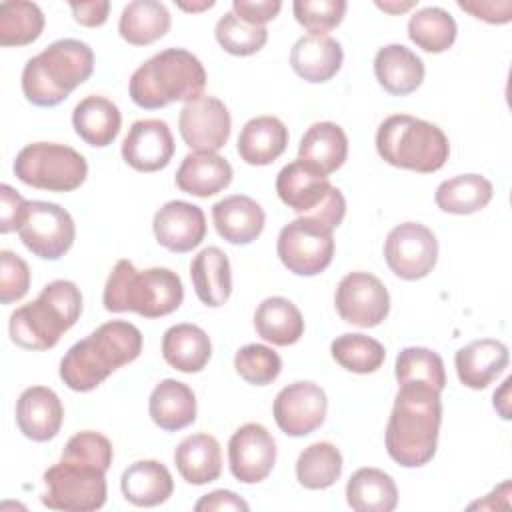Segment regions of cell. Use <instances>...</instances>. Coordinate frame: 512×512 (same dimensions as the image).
Returning a JSON list of instances; mask_svg holds the SVG:
<instances>
[{
	"instance_id": "cell-1",
	"label": "cell",
	"mask_w": 512,
	"mask_h": 512,
	"mask_svg": "<svg viewBox=\"0 0 512 512\" xmlns=\"http://www.w3.org/2000/svg\"><path fill=\"white\" fill-rule=\"evenodd\" d=\"M440 422L438 390L426 384H398L384 434L388 456L404 468L428 464L436 454Z\"/></svg>"
},
{
	"instance_id": "cell-2",
	"label": "cell",
	"mask_w": 512,
	"mask_h": 512,
	"mask_svg": "<svg viewBox=\"0 0 512 512\" xmlns=\"http://www.w3.org/2000/svg\"><path fill=\"white\" fill-rule=\"evenodd\" d=\"M140 352L142 332L126 320H110L68 348L60 360V378L74 392H90Z\"/></svg>"
},
{
	"instance_id": "cell-3",
	"label": "cell",
	"mask_w": 512,
	"mask_h": 512,
	"mask_svg": "<svg viewBox=\"0 0 512 512\" xmlns=\"http://www.w3.org/2000/svg\"><path fill=\"white\" fill-rule=\"evenodd\" d=\"M206 70L184 48H166L150 56L130 76L128 92L136 106L146 110L164 108L172 102H190L204 96Z\"/></svg>"
},
{
	"instance_id": "cell-4",
	"label": "cell",
	"mask_w": 512,
	"mask_h": 512,
	"mask_svg": "<svg viewBox=\"0 0 512 512\" xmlns=\"http://www.w3.org/2000/svg\"><path fill=\"white\" fill-rule=\"evenodd\" d=\"M92 72V48L76 38H62L24 64L22 92L34 106L52 108L64 102Z\"/></svg>"
},
{
	"instance_id": "cell-5",
	"label": "cell",
	"mask_w": 512,
	"mask_h": 512,
	"mask_svg": "<svg viewBox=\"0 0 512 512\" xmlns=\"http://www.w3.org/2000/svg\"><path fill=\"white\" fill-rule=\"evenodd\" d=\"M184 300V286L170 268L136 270L128 258H122L112 268L102 302L108 312H136L144 318L168 316Z\"/></svg>"
},
{
	"instance_id": "cell-6",
	"label": "cell",
	"mask_w": 512,
	"mask_h": 512,
	"mask_svg": "<svg viewBox=\"0 0 512 512\" xmlns=\"http://www.w3.org/2000/svg\"><path fill=\"white\" fill-rule=\"evenodd\" d=\"M80 312V288L70 280H54L42 288L36 300L10 314V338L26 350L54 348L60 336L76 324Z\"/></svg>"
},
{
	"instance_id": "cell-7",
	"label": "cell",
	"mask_w": 512,
	"mask_h": 512,
	"mask_svg": "<svg viewBox=\"0 0 512 512\" xmlns=\"http://www.w3.org/2000/svg\"><path fill=\"white\" fill-rule=\"evenodd\" d=\"M376 150L390 166L420 174L440 170L450 156L446 134L436 124L410 114H394L380 122Z\"/></svg>"
},
{
	"instance_id": "cell-8",
	"label": "cell",
	"mask_w": 512,
	"mask_h": 512,
	"mask_svg": "<svg viewBox=\"0 0 512 512\" xmlns=\"http://www.w3.org/2000/svg\"><path fill=\"white\" fill-rule=\"evenodd\" d=\"M106 466L70 452H62L60 462L44 472L40 500L50 510L92 512L106 502Z\"/></svg>"
},
{
	"instance_id": "cell-9",
	"label": "cell",
	"mask_w": 512,
	"mask_h": 512,
	"mask_svg": "<svg viewBox=\"0 0 512 512\" xmlns=\"http://www.w3.org/2000/svg\"><path fill=\"white\" fill-rule=\"evenodd\" d=\"M278 198L304 218L316 220L324 228H338L346 214L342 192L302 160L286 164L276 176Z\"/></svg>"
},
{
	"instance_id": "cell-10",
	"label": "cell",
	"mask_w": 512,
	"mask_h": 512,
	"mask_svg": "<svg viewBox=\"0 0 512 512\" xmlns=\"http://www.w3.org/2000/svg\"><path fill=\"white\" fill-rule=\"evenodd\" d=\"M12 170L26 186L50 192H72L88 176L86 158L74 148L56 142H32L24 146L16 154Z\"/></svg>"
},
{
	"instance_id": "cell-11",
	"label": "cell",
	"mask_w": 512,
	"mask_h": 512,
	"mask_svg": "<svg viewBox=\"0 0 512 512\" xmlns=\"http://www.w3.org/2000/svg\"><path fill=\"white\" fill-rule=\"evenodd\" d=\"M276 252L292 274L316 276L326 270L334 258V236L332 230L316 220L300 216L280 230Z\"/></svg>"
},
{
	"instance_id": "cell-12",
	"label": "cell",
	"mask_w": 512,
	"mask_h": 512,
	"mask_svg": "<svg viewBox=\"0 0 512 512\" xmlns=\"http://www.w3.org/2000/svg\"><path fill=\"white\" fill-rule=\"evenodd\" d=\"M16 232L22 244L42 260L62 258L76 238L70 212L46 200H28Z\"/></svg>"
},
{
	"instance_id": "cell-13",
	"label": "cell",
	"mask_w": 512,
	"mask_h": 512,
	"mask_svg": "<svg viewBox=\"0 0 512 512\" xmlns=\"http://www.w3.org/2000/svg\"><path fill=\"white\" fill-rule=\"evenodd\" d=\"M384 260L398 278L420 280L436 266L438 240L428 226L420 222H402L386 236Z\"/></svg>"
},
{
	"instance_id": "cell-14",
	"label": "cell",
	"mask_w": 512,
	"mask_h": 512,
	"mask_svg": "<svg viewBox=\"0 0 512 512\" xmlns=\"http://www.w3.org/2000/svg\"><path fill=\"white\" fill-rule=\"evenodd\" d=\"M334 304L340 318L360 328H372L386 320L390 294L382 280L370 272H348L336 286Z\"/></svg>"
},
{
	"instance_id": "cell-15",
	"label": "cell",
	"mask_w": 512,
	"mask_h": 512,
	"mask_svg": "<svg viewBox=\"0 0 512 512\" xmlns=\"http://www.w3.org/2000/svg\"><path fill=\"white\" fill-rule=\"evenodd\" d=\"M178 130L194 152L216 154L230 138L232 118L226 104L214 96H200L182 106Z\"/></svg>"
},
{
	"instance_id": "cell-16",
	"label": "cell",
	"mask_w": 512,
	"mask_h": 512,
	"mask_svg": "<svg viewBox=\"0 0 512 512\" xmlns=\"http://www.w3.org/2000/svg\"><path fill=\"white\" fill-rule=\"evenodd\" d=\"M328 410L326 392L308 380L284 386L274 398V420L278 428L294 438L312 434L324 424Z\"/></svg>"
},
{
	"instance_id": "cell-17",
	"label": "cell",
	"mask_w": 512,
	"mask_h": 512,
	"mask_svg": "<svg viewBox=\"0 0 512 512\" xmlns=\"http://www.w3.org/2000/svg\"><path fill=\"white\" fill-rule=\"evenodd\" d=\"M228 464L236 480L244 484L262 482L276 464V442L272 434L256 422L240 426L228 442Z\"/></svg>"
},
{
	"instance_id": "cell-18",
	"label": "cell",
	"mask_w": 512,
	"mask_h": 512,
	"mask_svg": "<svg viewBox=\"0 0 512 512\" xmlns=\"http://www.w3.org/2000/svg\"><path fill=\"white\" fill-rule=\"evenodd\" d=\"M174 150V136L168 124L160 118L136 120L122 142L124 162L138 172H156L166 168Z\"/></svg>"
},
{
	"instance_id": "cell-19",
	"label": "cell",
	"mask_w": 512,
	"mask_h": 512,
	"mask_svg": "<svg viewBox=\"0 0 512 512\" xmlns=\"http://www.w3.org/2000/svg\"><path fill=\"white\" fill-rule=\"evenodd\" d=\"M156 242L170 252H190L200 246L206 236V216L200 206L170 200L156 214L152 222Z\"/></svg>"
},
{
	"instance_id": "cell-20",
	"label": "cell",
	"mask_w": 512,
	"mask_h": 512,
	"mask_svg": "<svg viewBox=\"0 0 512 512\" xmlns=\"http://www.w3.org/2000/svg\"><path fill=\"white\" fill-rule=\"evenodd\" d=\"M64 406L58 394L46 386H30L16 400V424L34 442L52 440L62 426Z\"/></svg>"
},
{
	"instance_id": "cell-21",
	"label": "cell",
	"mask_w": 512,
	"mask_h": 512,
	"mask_svg": "<svg viewBox=\"0 0 512 512\" xmlns=\"http://www.w3.org/2000/svg\"><path fill=\"white\" fill-rule=\"evenodd\" d=\"M212 222L220 238L244 246L262 234L266 214L254 198L232 194L212 206Z\"/></svg>"
},
{
	"instance_id": "cell-22",
	"label": "cell",
	"mask_w": 512,
	"mask_h": 512,
	"mask_svg": "<svg viewBox=\"0 0 512 512\" xmlns=\"http://www.w3.org/2000/svg\"><path fill=\"white\" fill-rule=\"evenodd\" d=\"M508 360L510 354L504 342L494 338H480L456 352L454 366L458 380L466 388L482 390L504 372Z\"/></svg>"
},
{
	"instance_id": "cell-23",
	"label": "cell",
	"mask_w": 512,
	"mask_h": 512,
	"mask_svg": "<svg viewBox=\"0 0 512 512\" xmlns=\"http://www.w3.org/2000/svg\"><path fill=\"white\" fill-rule=\"evenodd\" d=\"M344 60L338 40L328 34H306L290 50L292 70L306 82L320 84L336 76Z\"/></svg>"
},
{
	"instance_id": "cell-24",
	"label": "cell",
	"mask_w": 512,
	"mask_h": 512,
	"mask_svg": "<svg viewBox=\"0 0 512 512\" xmlns=\"http://www.w3.org/2000/svg\"><path fill=\"white\" fill-rule=\"evenodd\" d=\"M374 74L378 84L392 96H406L420 88L424 80V62L402 44H386L374 56Z\"/></svg>"
},
{
	"instance_id": "cell-25",
	"label": "cell",
	"mask_w": 512,
	"mask_h": 512,
	"mask_svg": "<svg viewBox=\"0 0 512 512\" xmlns=\"http://www.w3.org/2000/svg\"><path fill=\"white\" fill-rule=\"evenodd\" d=\"M232 166L224 156L212 152H190L176 170V186L192 196L208 198L232 182Z\"/></svg>"
},
{
	"instance_id": "cell-26",
	"label": "cell",
	"mask_w": 512,
	"mask_h": 512,
	"mask_svg": "<svg viewBox=\"0 0 512 512\" xmlns=\"http://www.w3.org/2000/svg\"><path fill=\"white\" fill-rule=\"evenodd\" d=\"M348 156V138L342 126L334 122L312 124L298 146V160L328 176L336 172Z\"/></svg>"
},
{
	"instance_id": "cell-27",
	"label": "cell",
	"mask_w": 512,
	"mask_h": 512,
	"mask_svg": "<svg viewBox=\"0 0 512 512\" xmlns=\"http://www.w3.org/2000/svg\"><path fill=\"white\" fill-rule=\"evenodd\" d=\"M148 412L158 428L176 432L196 420V396L188 384L166 378L154 386L148 400Z\"/></svg>"
},
{
	"instance_id": "cell-28",
	"label": "cell",
	"mask_w": 512,
	"mask_h": 512,
	"mask_svg": "<svg viewBox=\"0 0 512 512\" xmlns=\"http://www.w3.org/2000/svg\"><path fill=\"white\" fill-rule=\"evenodd\" d=\"M288 146V128L276 116L250 118L238 136V154L250 166L272 164Z\"/></svg>"
},
{
	"instance_id": "cell-29",
	"label": "cell",
	"mask_w": 512,
	"mask_h": 512,
	"mask_svg": "<svg viewBox=\"0 0 512 512\" xmlns=\"http://www.w3.org/2000/svg\"><path fill=\"white\" fill-rule=\"evenodd\" d=\"M190 278L202 304L218 308L228 302L232 294V270L228 256L218 246H208L194 256Z\"/></svg>"
},
{
	"instance_id": "cell-30",
	"label": "cell",
	"mask_w": 512,
	"mask_h": 512,
	"mask_svg": "<svg viewBox=\"0 0 512 512\" xmlns=\"http://www.w3.org/2000/svg\"><path fill=\"white\" fill-rule=\"evenodd\" d=\"M120 490L130 504L150 508L166 502L172 496L174 480L162 462L138 460L122 472Z\"/></svg>"
},
{
	"instance_id": "cell-31",
	"label": "cell",
	"mask_w": 512,
	"mask_h": 512,
	"mask_svg": "<svg viewBox=\"0 0 512 512\" xmlns=\"http://www.w3.org/2000/svg\"><path fill=\"white\" fill-rule=\"evenodd\" d=\"M178 474L194 486L214 482L222 472V452L214 436L198 432L180 440L174 450Z\"/></svg>"
},
{
	"instance_id": "cell-32",
	"label": "cell",
	"mask_w": 512,
	"mask_h": 512,
	"mask_svg": "<svg viewBox=\"0 0 512 512\" xmlns=\"http://www.w3.org/2000/svg\"><path fill=\"white\" fill-rule=\"evenodd\" d=\"M122 116L118 106L104 96H86L72 110L76 134L94 148L110 146L120 132Z\"/></svg>"
},
{
	"instance_id": "cell-33",
	"label": "cell",
	"mask_w": 512,
	"mask_h": 512,
	"mask_svg": "<svg viewBox=\"0 0 512 512\" xmlns=\"http://www.w3.org/2000/svg\"><path fill=\"white\" fill-rule=\"evenodd\" d=\"M164 360L186 374L204 370L212 356V344L208 334L196 324H174L164 332L162 338Z\"/></svg>"
},
{
	"instance_id": "cell-34",
	"label": "cell",
	"mask_w": 512,
	"mask_h": 512,
	"mask_svg": "<svg viewBox=\"0 0 512 512\" xmlns=\"http://www.w3.org/2000/svg\"><path fill=\"white\" fill-rule=\"evenodd\" d=\"M254 328L260 338L276 346L296 344L304 334V318L294 302L284 296L262 300L254 312Z\"/></svg>"
},
{
	"instance_id": "cell-35",
	"label": "cell",
	"mask_w": 512,
	"mask_h": 512,
	"mask_svg": "<svg viewBox=\"0 0 512 512\" xmlns=\"http://www.w3.org/2000/svg\"><path fill=\"white\" fill-rule=\"evenodd\" d=\"M346 502L356 512H392L398 504V488L380 468H358L346 484Z\"/></svg>"
},
{
	"instance_id": "cell-36",
	"label": "cell",
	"mask_w": 512,
	"mask_h": 512,
	"mask_svg": "<svg viewBox=\"0 0 512 512\" xmlns=\"http://www.w3.org/2000/svg\"><path fill=\"white\" fill-rule=\"evenodd\" d=\"M170 30V12L158 0L128 2L118 20L120 36L132 46H148Z\"/></svg>"
},
{
	"instance_id": "cell-37",
	"label": "cell",
	"mask_w": 512,
	"mask_h": 512,
	"mask_svg": "<svg viewBox=\"0 0 512 512\" xmlns=\"http://www.w3.org/2000/svg\"><path fill=\"white\" fill-rule=\"evenodd\" d=\"M492 194V182L482 174H460L438 184L434 202L442 212L464 216L482 210Z\"/></svg>"
},
{
	"instance_id": "cell-38",
	"label": "cell",
	"mask_w": 512,
	"mask_h": 512,
	"mask_svg": "<svg viewBox=\"0 0 512 512\" xmlns=\"http://www.w3.org/2000/svg\"><path fill=\"white\" fill-rule=\"evenodd\" d=\"M458 34L456 20L438 6H428L416 10L408 20V38L430 54H440L448 50Z\"/></svg>"
},
{
	"instance_id": "cell-39",
	"label": "cell",
	"mask_w": 512,
	"mask_h": 512,
	"mask_svg": "<svg viewBox=\"0 0 512 512\" xmlns=\"http://www.w3.org/2000/svg\"><path fill=\"white\" fill-rule=\"evenodd\" d=\"M342 474V454L330 442L306 446L296 460V478L308 490H324Z\"/></svg>"
},
{
	"instance_id": "cell-40",
	"label": "cell",
	"mask_w": 512,
	"mask_h": 512,
	"mask_svg": "<svg viewBox=\"0 0 512 512\" xmlns=\"http://www.w3.org/2000/svg\"><path fill=\"white\" fill-rule=\"evenodd\" d=\"M44 14L34 2L12 0L0 4V44L26 46L40 38Z\"/></svg>"
},
{
	"instance_id": "cell-41",
	"label": "cell",
	"mask_w": 512,
	"mask_h": 512,
	"mask_svg": "<svg viewBox=\"0 0 512 512\" xmlns=\"http://www.w3.org/2000/svg\"><path fill=\"white\" fill-rule=\"evenodd\" d=\"M330 352L344 370L354 374L376 372L386 358L384 346L376 338L360 332H348L334 338Z\"/></svg>"
},
{
	"instance_id": "cell-42",
	"label": "cell",
	"mask_w": 512,
	"mask_h": 512,
	"mask_svg": "<svg viewBox=\"0 0 512 512\" xmlns=\"http://www.w3.org/2000/svg\"><path fill=\"white\" fill-rule=\"evenodd\" d=\"M398 384H426L442 392L446 386V372L440 354L422 346H408L396 356Z\"/></svg>"
},
{
	"instance_id": "cell-43",
	"label": "cell",
	"mask_w": 512,
	"mask_h": 512,
	"mask_svg": "<svg viewBox=\"0 0 512 512\" xmlns=\"http://www.w3.org/2000/svg\"><path fill=\"white\" fill-rule=\"evenodd\" d=\"M216 42L234 56H250L262 50L268 40V30L264 26H254L238 18L234 12H226L214 28Z\"/></svg>"
},
{
	"instance_id": "cell-44",
	"label": "cell",
	"mask_w": 512,
	"mask_h": 512,
	"mask_svg": "<svg viewBox=\"0 0 512 512\" xmlns=\"http://www.w3.org/2000/svg\"><path fill=\"white\" fill-rule=\"evenodd\" d=\"M234 368L248 384L268 386L282 370L280 356L264 344H246L234 356Z\"/></svg>"
},
{
	"instance_id": "cell-45",
	"label": "cell",
	"mask_w": 512,
	"mask_h": 512,
	"mask_svg": "<svg viewBox=\"0 0 512 512\" xmlns=\"http://www.w3.org/2000/svg\"><path fill=\"white\" fill-rule=\"evenodd\" d=\"M346 6L344 0H296L292 10L298 24L310 34H326L342 22Z\"/></svg>"
},
{
	"instance_id": "cell-46",
	"label": "cell",
	"mask_w": 512,
	"mask_h": 512,
	"mask_svg": "<svg viewBox=\"0 0 512 512\" xmlns=\"http://www.w3.org/2000/svg\"><path fill=\"white\" fill-rule=\"evenodd\" d=\"M30 288V268L14 252H0V302L12 304L26 296Z\"/></svg>"
},
{
	"instance_id": "cell-47",
	"label": "cell",
	"mask_w": 512,
	"mask_h": 512,
	"mask_svg": "<svg viewBox=\"0 0 512 512\" xmlns=\"http://www.w3.org/2000/svg\"><path fill=\"white\" fill-rule=\"evenodd\" d=\"M458 6L472 14L478 20L488 24H506L512 20V2L510 0H458Z\"/></svg>"
},
{
	"instance_id": "cell-48",
	"label": "cell",
	"mask_w": 512,
	"mask_h": 512,
	"mask_svg": "<svg viewBox=\"0 0 512 512\" xmlns=\"http://www.w3.org/2000/svg\"><path fill=\"white\" fill-rule=\"evenodd\" d=\"M282 8L280 0H234L232 12L248 24L264 26L274 20Z\"/></svg>"
},
{
	"instance_id": "cell-49",
	"label": "cell",
	"mask_w": 512,
	"mask_h": 512,
	"mask_svg": "<svg viewBox=\"0 0 512 512\" xmlns=\"http://www.w3.org/2000/svg\"><path fill=\"white\" fill-rule=\"evenodd\" d=\"M28 200H24L12 186H0V232L8 234L18 230Z\"/></svg>"
},
{
	"instance_id": "cell-50",
	"label": "cell",
	"mask_w": 512,
	"mask_h": 512,
	"mask_svg": "<svg viewBox=\"0 0 512 512\" xmlns=\"http://www.w3.org/2000/svg\"><path fill=\"white\" fill-rule=\"evenodd\" d=\"M72 16L78 24L86 28L102 26L108 20L110 2L108 0H94V2H70Z\"/></svg>"
},
{
	"instance_id": "cell-51",
	"label": "cell",
	"mask_w": 512,
	"mask_h": 512,
	"mask_svg": "<svg viewBox=\"0 0 512 512\" xmlns=\"http://www.w3.org/2000/svg\"><path fill=\"white\" fill-rule=\"evenodd\" d=\"M196 512H222V510H248V504L230 490H214L210 494H204L196 504Z\"/></svg>"
},
{
	"instance_id": "cell-52",
	"label": "cell",
	"mask_w": 512,
	"mask_h": 512,
	"mask_svg": "<svg viewBox=\"0 0 512 512\" xmlns=\"http://www.w3.org/2000/svg\"><path fill=\"white\" fill-rule=\"evenodd\" d=\"M510 382H512V378H506L504 382H502V386H500V390L498 392H494V408L500 412V416L504 418V420H508L510 418V408H508V390H510Z\"/></svg>"
},
{
	"instance_id": "cell-53",
	"label": "cell",
	"mask_w": 512,
	"mask_h": 512,
	"mask_svg": "<svg viewBox=\"0 0 512 512\" xmlns=\"http://www.w3.org/2000/svg\"><path fill=\"white\" fill-rule=\"evenodd\" d=\"M376 6H378L380 10H384V12H388V14H402V12L410 10V8H414L416 2H414V0H408V2H396V0L380 2V0H378Z\"/></svg>"
},
{
	"instance_id": "cell-54",
	"label": "cell",
	"mask_w": 512,
	"mask_h": 512,
	"mask_svg": "<svg viewBox=\"0 0 512 512\" xmlns=\"http://www.w3.org/2000/svg\"><path fill=\"white\" fill-rule=\"evenodd\" d=\"M178 6L186 12H200V10H206V8H212L214 2L212 0H206V2H200V4H184V2H178Z\"/></svg>"
}]
</instances>
